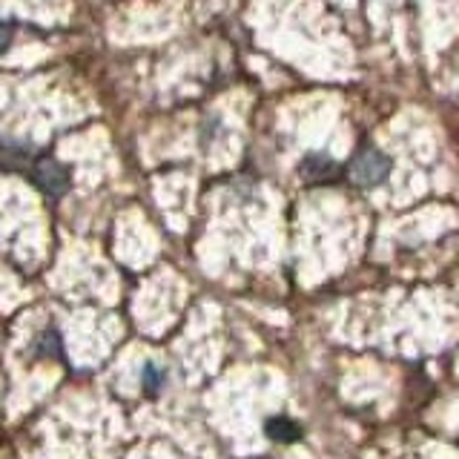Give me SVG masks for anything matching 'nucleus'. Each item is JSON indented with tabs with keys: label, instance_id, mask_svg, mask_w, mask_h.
<instances>
[{
	"label": "nucleus",
	"instance_id": "f257e3e1",
	"mask_svg": "<svg viewBox=\"0 0 459 459\" xmlns=\"http://www.w3.org/2000/svg\"><path fill=\"white\" fill-rule=\"evenodd\" d=\"M391 176V158L377 147H362L351 158V178L359 186H377Z\"/></svg>",
	"mask_w": 459,
	"mask_h": 459
},
{
	"label": "nucleus",
	"instance_id": "f03ea898",
	"mask_svg": "<svg viewBox=\"0 0 459 459\" xmlns=\"http://www.w3.org/2000/svg\"><path fill=\"white\" fill-rule=\"evenodd\" d=\"M32 181L38 184V190H43L49 198H61L69 190L72 176L57 158H38L32 164Z\"/></svg>",
	"mask_w": 459,
	"mask_h": 459
},
{
	"label": "nucleus",
	"instance_id": "7ed1b4c3",
	"mask_svg": "<svg viewBox=\"0 0 459 459\" xmlns=\"http://www.w3.org/2000/svg\"><path fill=\"white\" fill-rule=\"evenodd\" d=\"M299 176L305 178L307 184H333V181L342 178V167L325 152H310V155L301 158Z\"/></svg>",
	"mask_w": 459,
	"mask_h": 459
},
{
	"label": "nucleus",
	"instance_id": "20e7f679",
	"mask_svg": "<svg viewBox=\"0 0 459 459\" xmlns=\"http://www.w3.org/2000/svg\"><path fill=\"white\" fill-rule=\"evenodd\" d=\"M32 161V147L21 141L0 138V169H23Z\"/></svg>",
	"mask_w": 459,
	"mask_h": 459
},
{
	"label": "nucleus",
	"instance_id": "39448f33",
	"mask_svg": "<svg viewBox=\"0 0 459 459\" xmlns=\"http://www.w3.org/2000/svg\"><path fill=\"white\" fill-rule=\"evenodd\" d=\"M264 434L276 442H296L301 437V428L290 420V416H270L264 422Z\"/></svg>",
	"mask_w": 459,
	"mask_h": 459
},
{
	"label": "nucleus",
	"instance_id": "423d86ee",
	"mask_svg": "<svg viewBox=\"0 0 459 459\" xmlns=\"http://www.w3.org/2000/svg\"><path fill=\"white\" fill-rule=\"evenodd\" d=\"M164 382H167L164 368H158V365H152V362L143 365V373H141V387H143V394H147V396H155V394L164 387Z\"/></svg>",
	"mask_w": 459,
	"mask_h": 459
},
{
	"label": "nucleus",
	"instance_id": "0eeeda50",
	"mask_svg": "<svg viewBox=\"0 0 459 459\" xmlns=\"http://www.w3.org/2000/svg\"><path fill=\"white\" fill-rule=\"evenodd\" d=\"M35 356H49V359H57L61 356V339H57L55 330H47V333H40L38 342L32 344Z\"/></svg>",
	"mask_w": 459,
	"mask_h": 459
},
{
	"label": "nucleus",
	"instance_id": "6e6552de",
	"mask_svg": "<svg viewBox=\"0 0 459 459\" xmlns=\"http://www.w3.org/2000/svg\"><path fill=\"white\" fill-rule=\"evenodd\" d=\"M12 43V26L9 23H0V52Z\"/></svg>",
	"mask_w": 459,
	"mask_h": 459
},
{
	"label": "nucleus",
	"instance_id": "1a4fd4ad",
	"mask_svg": "<svg viewBox=\"0 0 459 459\" xmlns=\"http://www.w3.org/2000/svg\"><path fill=\"white\" fill-rule=\"evenodd\" d=\"M255 459H264V456H255Z\"/></svg>",
	"mask_w": 459,
	"mask_h": 459
}]
</instances>
